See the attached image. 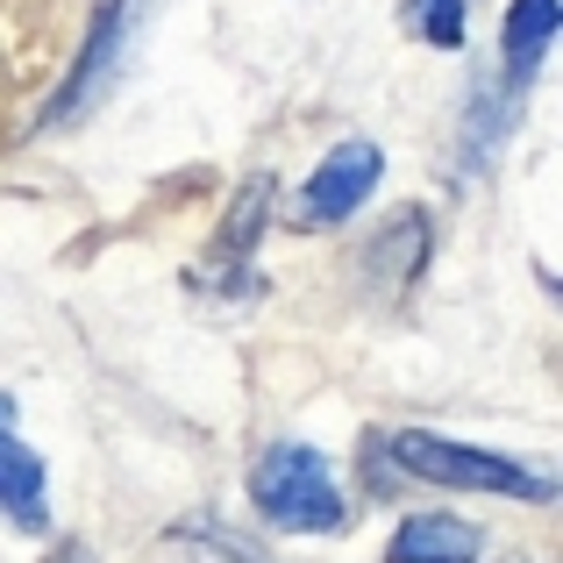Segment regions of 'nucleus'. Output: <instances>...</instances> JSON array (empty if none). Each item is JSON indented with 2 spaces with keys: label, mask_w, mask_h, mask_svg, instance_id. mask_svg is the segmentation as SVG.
Wrapping results in <instances>:
<instances>
[{
  "label": "nucleus",
  "mask_w": 563,
  "mask_h": 563,
  "mask_svg": "<svg viewBox=\"0 0 563 563\" xmlns=\"http://www.w3.org/2000/svg\"><path fill=\"white\" fill-rule=\"evenodd\" d=\"M250 499L286 536H335V528H350L343 485H335L329 456L307 450V442H272L257 456V471H250Z\"/></svg>",
  "instance_id": "1"
},
{
  "label": "nucleus",
  "mask_w": 563,
  "mask_h": 563,
  "mask_svg": "<svg viewBox=\"0 0 563 563\" xmlns=\"http://www.w3.org/2000/svg\"><path fill=\"white\" fill-rule=\"evenodd\" d=\"M393 456L428 485H456V493H514V499H550V478L528 471L521 456H499L478 450V442H450V435H428V428H399Z\"/></svg>",
  "instance_id": "2"
},
{
  "label": "nucleus",
  "mask_w": 563,
  "mask_h": 563,
  "mask_svg": "<svg viewBox=\"0 0 563 563\" xmlns=\"http://www.w3.org/2000/svg\"><path fill=\"white\" fill-rule=\"evenodd\" d=\"M378 172H385L378 143H335V151L314 165L307 192H300V221H314V229H329V221H350V214H357V207L378 192Z\"/></svg>",
  "instance_id": "3"
},
{
  "label": "nucleus",
  "mask_w": 563,
  "mask_h": 563,
  "mask_svg": "<svg viewBox=\"0 0 563 563\" xmlns=\"http://www.w3.org/2000/svg\"><path fill=\"white\" fill-rule=\"evenodd\" d=\"M143 8H151V0H108V8H100L79 71H71V86L57 93V122H79V108H93V100L108 93V79L122 71V43H129V29H136Z\"/></svg>",
  "instance_id": "4"
},
{
  "label": "nucleus",
  "mask_w": 563,
  "mask_h": 563,
  "mask_svg": "<svg viewBox=\"0 0 563 563\" xmlns=\"http://www.w3.org/2000/svg\"><path fill=\"white\" fill-rule=\"evenodd\" d=\"M0 514L14 528H43V456L22 442L8 393H0Z\"/></svg>",
  "instance_id": "5"
},
{
  "label": "nucleus",
  "mask_w": 563,
  "mask_h": 563,
  "mask_svg": "<svg viewBox=\"0 0 563 563\" xmlns=\"http://www.w3.org/2000/svg\"><path fill=\"white\" fill-rule=\"evenodd\" d=\"M485 536L456 514H407L393 536V563H478Z\"/></svg>",
  "instance_id": "6"
},
{
  "label": "nucleus",
  "mask_w": 563,
  "mask_h": 563,
  "mask_svg": "<svg viewBox=\"0 0 563 563\" xmlns=\"http://www.w3.org/2000/svg\"><path fill=\"white\" fill-rule=\"evenodd\" d=\"M556 22H563V0H507V22H499V51H507V65L521 71V79L542 65V51H550Z\"/></svg>",
  "instance_id": "7"
},
{
  "label": "nucleus",
  "mask_w": 563,
  "mask_h": 563,
  "mask_svg": "<svg viewBox=\"0 0 563 563\" xmlns=\"http://www.w3.org/2000/svg\"><path fill=\"white\" fill-rule=\"evenodd\" d=\"M413 22H421V36L435 43V51H456V43H464V0H421Z\"/></svg>",
  "instance_id": "8"
},
{
  "label": "nucleus",
  "mask_w": 563,
  "mask_h": 563,
  "mask_svg": "<svg viewBox=\"0 0 563 563\" xmlns=\"http://www.w3.org/2000/svg\"><path fill=\"white\" fill-rule=\"evenodd\" d=\"M172 550L192 556V563H250L235 542H214V536H172Z\"/></svg>",
  "instance_id": "9"
}]
</instances>
